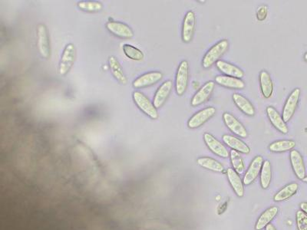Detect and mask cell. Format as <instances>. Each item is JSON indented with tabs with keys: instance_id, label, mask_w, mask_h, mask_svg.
Instances as JSON below:
<instances>
[{
	"instance_id": "obj_1",
	"label": "cell",
	"mask_w": 307,
	"mask_h": 230,
	"mask_svg": "<svg viewBox=\"0 0 307 230\" xmlns=\"http://www.w3.org/2000/svg\"><path fill=\"white\" fill-rule=\"evenodd\" d=\"M229 46L228 40H221V41L214 45L211 49L204 55L202 65L204 69H208L218 62V59L225 53Z\"/></svg>"
},
{
	"instance_id": "obj_33",
	"label": "cell",
	"mask_w": 307,
	"mask_h": 230,
	"mask_svg": "<svg viewBox=\"0 0 307 230\" xmlns=\"http://www.w3.org/2000/svg\"><path fill=\"white\" fill-rule=\"evenodd\" d=\"M296 221L298 230H307V215L302 210L297 212Z\"/></svg>"
},
{
	"instance_id": "obj_20",
	"label": "cell",
	"mask_w": 307,
	"mask_h": 230,
	"mask_svg": "<svg viewBox=\"0 0 307 230\" xmlns=\"http://www.w3.org/2000/svg\"><path fill=\"white\" fill-rule=\"evenodd\" d=\"M217 67L221 73L230 77L241 78L244 76L243 71L238 67L233 66L232 64L228 63L225 61L219 60L217 62Z\"/></svg>"
},
{
	"instance_id": "obj_25",
	"label": "cell",
	"mask_w": 307,
	"mask_h": 230,
	"mask_svg": "<svg viewBox=\"0 0 307 230\" xmlns=\"http://www.w3.org/2000/svg\"><path fill=\"white\" fill-rule=\"evenodd\" d=\"M260 81H261V91L264 98H270L273 94V84L268 72L266 71L261 72L260 75Z\"/></svg>"
},
{
	"instance_id": "obj_37",
	"label": "cell",
	"mask_w": 307,
	"mask_h": 230,
	"mask_svg": "<svg viewBox=\"0 0 307 230\" xmlns=\"http://www.w3.org/2000/svg\"><path fill=\"white\" fill-rule=\"evenodd\" d=\"M304 59H305V61H307V53H305V55H304Z\"/></svg>"
},
{
	"instance_id": "obj_8",
	"label": "cell",
	"mask_w": 307,
	"mask_h": 230,
	"mask_svg": "<svg viewBox=\"0 0 307 230\" xmlns=\"http://www.w3.org/2000/svg\"><path fill=\"white\" fill-rule=\"evenodd\" d=\"M263 163H264V158L261 156H257L254 158L253 161L250 163V167L247 170L244 177H243V183L245 185H250L261 173L262 169Z\"/></svg>"
},
{
	"instance_id": "obj_4",
	"label": "cell",
	"mask_w": 307,
	"mask_h": 230,
	"mask_svg": "<svg viewBox=\"0 0 307 230\" xmlns=\"http://www.w3.org/2000/svg\"><path fill=\"white\" fill-rule=\"evenodd\" d=\"M188 77H189V64L187 61H183L180 64L176 75L175 89L177 94L180 96L183 95L188 87Z\"/></svg>"
},
{
	"instance_id": "obj_38",
	"label": "cell",
	"mask_w": 307,
	"mask_h": 230,
	"mask_svg": "<svg viewBox=\"0 0 307 230\" xmlns=\"http://www.w3.org/2000/svg\"><path fill=\"white\" fill-rule=\"evenodd\" d=\"M303 181H304L305 183H307V176L304 179V180H303Z\"/></svg>"
},
{
	"instance_id": "obj_11",
	"label": "cell",
	"mask_w": 307,
	"mask_h": 230,
	"mask_svg": "<svg viewBox=\"0 0 307 230\" xmlns=\"http://www.w3.org/2000/svg\"><path fill=\"white\" fill-rule=\"evenodd\" d=\"M204 140L207 148L211 150L214 154L224 158H228L229 156V152L227 148L218 140L216 139L214 136L209 133H205L204 134Z\"/></svg>"
},
{
	"instance_id": "obj_27",
	"label": "cell",
	"mask_w": 307,
	"mask_h": 230,
	"mask_svg": "<svg viewBox=\"0 0 307 230\" xmlns=\"http://www.w3.org/2000/svg\"><path fill=\"white\" fill-rule=\"evenodd\" d=\"M295 141L283 140V141H275L272 143L269 146V149L270 152H274V153H282V152L291 151L295 148Z\"/></svg>"
},
{
	"instance_id": "obj_3",
	"label": "cell",
	"mask_w": 307,
	"mask_h": 230,
	"mask_svg": "<svg viewBox=\"0 0 307 230\" xmlns=\"http://www.w3.org/2000/svg\"><path fill=\"white\" fill-rule=\"evenodd\" d=\"M76 58V48L72 43L68 44L65 48L60 62H59V73L61 76H66L74 65Z\"/></svg>"
},
{
	"instance_id": "obj_26",
	"label": "cell",
	"mask_w": 307,
	"mask_h": 230,
	"mask_svg": "<svg viewBox=\"0 0 307 230\" xmlns=\"http://www.w3.org/2000/svg\"><path fill=\"white\" fill-rule=\"evenodd\" d=\"M299 189V185L297 183H292L286 186L283 189L280 190L275 195L273 199L275 202H281V201L288 199L292 197L294 194L297 193Z\"/></svg>"
},
{
	"instance_id": "obj_30",
	"label": "cell",
	"mask_w": 307,
	"mask_h": 230,
	"mask_svg": "<svg viewBox=\"0 0 307 230\" xmlns=\"http://www.w3.org/2000/svg\"><path fill=\"white\" fill-rule=\"evenodd\" d=\"M123 51L125 55L132 60L140 61L144 59L143 52L132 45L125 44L123 45Z\"/></svg>"
},
{
	"instance_id": "obj_14",
	"label": "cell",
	"mask_w": 307,
	"mask_h": 230,
	"mask_svg": "<svg viewBox=\"0 0 307 230\" xmlns=\"http://www.w3.org/2000/svg\"><path fill=\"white\" fill-rule=\"evenodd\" d=\"M163 77L162 73L160 72H152L142 75L133 81V87L135 88H142L153 85L158 82Z\"/></svg>"
},
{
	"instance_id": "obj_29",
	"label": "cell",
	"mask_w": 307,
	"mask_h": 230,
	"mask_svg": "<svg viewBox=\"0 0 307 230\" xmlns=\"http://www.w3.org/2000/svg\"><path fill=\"white\" fill-rule=\"evenodd\" d=\"M272 179V168L269 160H265L263 163L261 171V185L263 189H268Z\"/></svg>"
},
{
	"instance_id": "obj_10",
	"label": "cell",
	"mask_w": 307,
	"mask_h": 230,
	"mask_svg": "<svg viewBox=\"0 0 307 230\" xmlns=\"http://www.w3.org/2000/svg\"><path fill=\"white\" fill-rule=\"evenodd\" d=\"M106 28L110 33L120 38H131L134 36L133 31L128 25L119 22H109L106 24Z\"/></svg>"
},
{
	"instance_id": "obj_22",
	"label": "cell",
	"mask_w": 307,
	"mask_h": 230,
	"mask_svg": "<svg viewBox=\"0 0 307 230\" xmlns=\"http://www.w3.org/2000/svg\"><path fill=\"white\" fill-rule=\"evenodd\" d=\"M278 212H279V209L276 206H272L266 211H264L259 219L257 220L255 230H261L263 229L266 228L267 226L269 225V223L276 217Z\"/></svg>"
},
{
	"instance_id": "obj_31",
	"label": "cell",
	"mask_w": 307,
	"mask_h": 230,
	"mask_svg": "<svg viewBox=\"0 0 307 230\" xmlns=\"http://www.w3.org/2000/svg\"><path fill=\"white\" fill-rule=\"evenodd\" d=\"M230 160L233 165V170L238 174H241L244 170V164L238 152L232 150L230 152Z\"/></svg>"
},
{
	"instance_id": "obj_34",
	"label": "cell",
	"mask_w": 307,
	"mask_h": 230,
	"mask_svg": "<svg viewBox=\"0 0 307 230\" xmlns=\"http://www.w3.org/2000/svg\"><path fill=\"white\" fill-rule=\"evenodd\" d=\"M267 16H268V7L262 5L257 10V19L260 21H264V19H266Z\"/></svg>"
},
{
	"instance_id": "obj_21",
	"label": "cell",
	"mask_w": 307,
	"mask_h": 230,
	"mask_svg": "<svg viewBox=\"0 0 307 230\" xmlns=\"http://www.w3.org/2000/svg\"><path fill=\"white\" fill-rule=\"evenodd\" d=\"M223 141L228 145L229 148L236 151V152H241L243 153H249L250 152V148L246 145L245 143L243 142L241 140L235 138L233 136L225 134L223 136Z\"/></svg>"
},
{
	"instance_id": "obj_17",
	"label": "cell",
	"mask_w": 307,
	"mask_h": 230,
	"mask_svg": "<svg viewBox=\"0 0 307 230\" xmlns=\"http://www.w3.org/2000/svg\"><path fill=\"white\" fill-rule=\"evenodd\" d=\"M268 117L270 120L271 124L274 126L275 128L278 131L286 134L288 133L289 130L286 122L283 120V117L278 113L277 111L273 107H268L267 109Z\"/></svg>"
},
{
	"instance_id": "obj_12",
	"label": "cell",
	"mask_w": 307,
	"mask_h": 230,
	"mask_svg": "<svg viewBox=\"0 0 307 230\" xmlns=\"http://www.w3.org/2000/svg\"><path fill=\"white\" fill-rule=\"evenodd\" d=\"M290 162H291L292 167L294 170V174H296L299 180L303 181L307 177L306 176L305 164H304L302 155L297 150H292L290 152Z\"/></svg>"
},
{
	"instance_id": "obj_16",
	"label": "cell",
	"mask_w": 307,
	"mask_h": 230,
	"mask_svg": "<svg viewBox=\"0 0 307 230\" xmlns=\"http://www.w3.org/2000/svg\"><path fill=\"white\" fill-rule=\"evenodd\" d=\"M195 29V15L192 11H189L184 19L182 29V39L185 42H190L193 38Z\"/></svg>"
},
{
	"instance_id": "obj_24",
	"label": "cell",
	"mask_w": 307,
	"mask_h": 230,
	"mask_svg": "<svg viewBox=\"0 0 307 230\" xmlns=\"http://www.w3.org/2000/svg\"><path fill=\"white\" fill-rule=\"evenodd\" d=\"M109 68L111 72L113 73V76L117 79L121 84H126L127 77H125L122 67L120 65L119 62L117 61L115 56L109 57Z\"/></svg>"
},
{
	"instance_id": "obj_28",
	"label": "cell",
	"mask_w": 307,
	"mask_h": 230,
	"mask_svg": "<svg viewBox=\"0 0 307 230\" xmlns=\"http://www.w3.org/2000/svg\"><path fill=\"white\" fill-rule=\"evenodd\" d=\"M197 163L199 166L207 170H212L214 172L221 173L224 171V166L218 160H214L210 157H200L197 159Z\"/></svg>"
},
{
	"instance_id": "obj_6",
	"label": "cell",
	"mask_w": 307,
	"mask_h": 230,
	"mask_svg": "<svg viewBox=\"0 0 307 230\" xmlns=\"http://www.w3.org/2000/svg\"><path fill=\"white\" fill-rule=\"evenodd\" d=\"M301 91L300 88H296L292 91L290 96L287 98L284 108H283V117H282L286 123L292 118L294 113H295L296 109H297V105H298L299 100H300V96H301Z\"/></svg>"
},
{
	"instance_id": "obj_5",
	"label": "cell",
	"mask_w": 307,
	"mask_h": 230,
	"mask_svg": "<svg viewBox=\"0 0 307 230\" xmlns=\"http://www.w3.org/2000/svg\"><path fill=\"white\" fill-rule=\"evenodd\" d=\"M37 42L41 56L48 59L50 56V41L45 25L39 24L37 27Z\"/></svg>"
},
{
	"instance_id": "obj_35",
	"label": "cell",
	"mask_w": 307,
	"mask_h": 230,
	"mask_svg": "<svg viewBox=\"0 0 307 230\" xmlns=\"http://www.w3.org/2000/svg\"><path fill=\"white\" fill-rule=\"evenodd\" d=\"M300 207H301V210L307 215V203H306V202H303V203H301V204H300Z\"/></svg>"
},
{
	"instance_id": "obj_19",
	"label": "cell",
	"mask_w": 307,
	"mask_h": 230,
	"mask_svg": "<svg viewBox=\"0 0 307 230\" xmlns=\"http://www.w3.org/2000/svg\"><path fill=\"white\" fill-rule=\"evenodd\" d=\"M215 81L220 85L225 88H231V89H243L245 87V84L240 78L230 77V76H217Z\"/></svg>"
},
{
	"instance_id": "obj_7",
	"label": "cell",
	"mask_w": 307,
	"mask_h": 230,
	"mask_svg": "<svg viewBox=\"0 0 307 230\" xmlns=\"http://www.w3.org/2000/svg\"><path fill=\"white\" fill-rule=\"evenodd\" d=\"M215 113L216 109L213 107H208V108L200 111V112L195 114L193 116L191 117L190 120H188V127L191 129H195L200 127L209 119L211 118L215 115Z\"/></svg>"
},
{
	"instance_id": "obj_23",
	"label": "cell",
	"mask_w": 307,
	"mask_h": 230,
	"mask_svg": "<svg viewBox=\"0 0 307 230\" xmlns=\"http://www.w3.org/2000/svg\"><path fill=\"white\" fill-rule=\"evenodd\" d=\"M233 100L237 108L241 112L248 116H254L255 114V109L247 98L240 94H233Z\"/></svg>"
},
{
	"instance_id": "obj_18",
	"label": "cell",
	"mask_w": 307,
	"mask_h": 230,
	"mask_svg": "<svg viewBox=\"0 0 307 230\" xmlns=\"http://www.w3.org/2000/svg\"><path fill=\"white\" fill-rule=\"evenodd\" d=\"M228 181L231 185L233 191L236 194V196L242 197L244 195V188L243 183L240 179L239 174L233 169L229 168L227 170Z\"/></svg>"
},
{
	"instance_id": "obj_36",
	"label": "cell",
	"mask_w": 307,
	"mask_h": 230,
	"mask_svg": "<svg viewBox=\"0 0 307 230\" xmlns=\"http://www.w3.org/2000/svg\"><path fill=\"white\" fill-rule=\"evenodd\" d=\"M266 230H276V229L272 224H269V225L267 226Z\"/></svg>"
},
{
	"instance_id": "obj_9",
	"label": "cell",
	"mask_w": 307,
	"mask_h": 230,
	"mask_svg": "<svg viewBox=\"0 0 307 230\" xmlns=\"http://www.w3.org/2000/svg\"><path fill=\"white\" fill-rule=\"evenodd\" d=\"M223 118L225 120L227 127L230 130L231 132L240 138H245L247 137V131L243 124L239 121L231 114L225 113L223 115Z\"/></svg>"
},
{
	"instance_id": "obj_2",
	"label": "cell",
	"mask_w": 307,
	"mask_h": 230,
	"mask_svg": "<svg viewBox=\"0 0 307 230\" xmlns=\"http://www.w3.org/2000/svg\"><path fill=\"white\" fill-rule=\"evenodd\" d=\"M134 102L136 104L138 109L143 112L152 119H157L158 117L157 109L150 100L140 91H135L133 93Z\"/></svg>"
},
{
	"instance_id": "obj_32",
	"label": "cell",
	"mask_w": 307,
	"mask_h": 230,
	"mask_svg": "<svg viewBox=\"0 0 307 230\" xmlns=\"http://www.w3.org/2000/svg\"><path fill=\"white\" fill-rule=\"evenodd\" d=\"M78 7L80 9L85 12H99L102 10V4L94 1H81L78 2Z\"/></svg>"
},
{
	"instance_id": "obj_15",
	"label": "cell",
	"mask_w": 307,
	"mask_h": 230,
	"mask_svg": "<svg viewBox=\"0 0 307 230\" xmlns=\"http://www.w3.org/2000/svg\"><path fill=\"white\" fill-rule=\"evenodd\" d=\"M172 87L173 83L171 81H166L159 87L153 100V104L156 109H160L164 105L166 100L171 94Z\"/></svg>"
},
{
	"instance_id": "obj_13",
	"label": "cell",
	"mask_w": 307,
	"mask_h": 230,
	"mask_svg": "<svg viewBox=\"0 0 307 230\" xmlns=\"http://www.w3.org/2000/svg\"><path fill=\"white\" fill-rule=\"evenodd\" d=\"M215 87V83L214 81H208L204 86L197 91L192 100V105L193 107L198 106L201 104L207 102L209 98L212 95Z\"/></svg>"
}]
</instances>
